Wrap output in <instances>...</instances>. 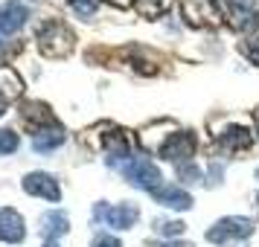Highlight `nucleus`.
Returning a JSON list of instances; mask_svg holds the SVG:
<instances>
[{"instance_id": "nucleus-17", "label": "nucleus", "mask_w": 259, "mask_h": 247, "mask_svg": "<svg viewBox=\"0 0 259 247\" xmlns=\"http://www.w3.org/2000/svg\"><path fill=\"white\" fill-rule=\"evenodd\" d=\"M178 177H181V180H187V183H198L201 172H198V166H195V163H181V166H178Z\"/></svg>"}, {"instance_id": "nucleus-1", "label": "nucleus", "mask_w": 259, "mask_h": 247, "mask_svg": "<svg viewBox=\"0 0 259 247\" xmlns=\"http://www.w3.org/2000/svg\"><path fill=\"white\" fill-rule=\"evenodd\" d=\"M119 172H122V177L128 180L131 186H140V189H149V192H154V189L163 183V175H160V169L149 160V157H143V154H131L125 163L117 166Z\"/></svg>"}, {"instance_id": "nucleus-12", "label": "nucleus", "mask_w": 259, "mask_h": 247, "mask_svg": "<svg viewBox=\"0 0 259 247\" xmlns=\"http://www.w3.org/2000/svg\"><path fill=\"white\" fill-rule=\"evenodd\" d=\"M64 128H59V125H53V128H38L35 140H32V149L35 152H53V149H59L61 142H64Z\"/></svg>"}, {"instance_id": "nucleus-5", "label": "nucleus", "mask_w": 259, "mask_h": 247, "mask_svg": "<svg viewBox=\"0 0 259 247\" xmlns=\"http://www.w3.org/2000/svg\"><path fill=\"white\" fill-rule=\"evenodd\" d=\"M157 154L163 160H172V163H189V157L195 154V137L189 131H175L160 142Z\"/></svg>"}, {"instance_id": "nucleus-3", "label": "nucleus", "mask_w": 259, "mask_h": 247, "mask_svg": "<svg viewBox=\"0 0 259 247\" xmlns=\"http://www.w3.org/2000/svg\"><path fill=\"white\" fill-rule=\"evenodd\" d=\"M250 233H253V221L250 218H245V215H227V218H219L212 224L204 238L210 244H227L233 238H247Z\"/></svg>"}, {"instance_id": "nucleus-24", "label": "nucleus", "mask_w": 259, "mask_h": 247, "mask_svg": "<svg viewBox=\"0 0 259 247\" xmlns=\"http://www.w3.org/2000/svg\"><path fill=\"white\" fill-rule=\"evenodd\" d=\"M256 204H259V195H256Z\"/></svg>"}, {"instance_id": "nucleus-15", "label": "nucleus", "mask_w": 259, "mask_h": 247, "mask_svg": "<svg viewBox=\"0 0 259 247\" xmlns=\"http://www.w3.org/2000/svg\"><path fill=\"white\" fill-rule=\"evenodd\" d=\"M70 3V9L76 15H82V18H91V15L99 9V0H67Z\"/></svg>"}, {"instance_id": "nucleus-23", "label": "nucleus", "mask_w": 259, "mask_h": 247, "mask_svg": "<svg viewBox=\"0 0 259 247\" xmlns=\"http://www.w3.org/2000/svg\"><path fill=\"white\" fill-rule=\"evenodd\" d=\"M256 180H259V169H256Z\"/></svg>"}, {"instance_id": "nucleus-7", "label": "nucleus", "mask_w": 259, "mask_h": 247, "mask_svg": "<svg viewBox=\"0 0 259 247\" xmlns=\"http://www.w3.org/2000/svg\"><path fill=\"white\" fill-rule=\"evenodd\" d=\"M230 18H233L236 29H256L259 26V12H256V0H224Z\"/></svg>"}, {"instance_id": "nucleus-19", "label": "nucleus", "mask_w": 259, "mask_h": 247, "mask_svg": "<svg viewBox=\"0 0 259 247\" xmlns=\"http://www.w3.org/2000/svg\"><path fill=\"white\" fill-rule=\"evenodd\" d=\"M247 56H250V59H253V61L259 64V41H256V44H250V47H247Z\"/></svg>"}, {"instance_id": "nucleus-20", "label": "nucleus", "mask_w": 259, "mask_h": 247, "mask_svg": "<svg viewBox=\"0 0 259 247\" xmlns=\"http://www.w3.org/2000/svg\"><path fill=\"white\" fill-rule=\"evenodd\" d=\"M163 247H192V244H187V241H166Z\"/></svg>"}, {"instance_id": "nucleus-16", "label": "nucleus", "mask_w": 259, "mask_h": 247, "mask_svg": "<svg viewBox=\"0 0 259 247\" xmlns=\"http://www.w3.org/2000/svg\"><path fill=\"white\" fill-rule=\"evenodd\" d=\"M154 233H157V235H181V233H184V224L157 218V221H154Z\"/></svg>"}, {"instance_id": "nucleus-14", "label": "nucleus", "mask_w": 259, "mask_h": 247, "mask_svg": "<svg viewBox=\"0 0 259 247\" xmlns=\"http://www.w3.org/2000/svg\"><path fill=\"white\" fill-rule=\"evenodd\" d=\"M18 145H21V137L9 128H0V154H12L18 152Z\"/></svg>"}, {"instance_id": "nucleus-11", "label": "nucleus", "mask_w": 259, "mask_h": 247, "mask_svg": "<svg viewBox=\"0 0 259 247\" xmlns=\"http://www.w3.org/2000/svg\"><path fill=\"white\" fill-rule=\"evenodd\" d=\"M70 230V218L64 215L61 210H53V212H44L41 215V233H44V238H59V235H64Z\"/></svg>"}, {"instance_id": "nucleus-21", "label": "nucleus", "mask_w": 259, "mask_h": 247, "mask_svg": "<svg viewBox=\"0 0 259 247\" xmlns=\"http://www.w3.org/2000/svg\"><path fill=\"white\" fill-rule=\"evenodd\" d=\"M3 111H6V99L0 96V117H3Z\"/></svg>"}, {"instance_id": "nucleus-4", "label": "nucleus", "mask_w": 259, "mask_h": 247, "mask_svg": "<svg viewBox=\"0 0 259 247\" xmlns=\"http://www.w3.org/2000/svg\"><path fill=\"white\" fill-rule=\"evenodd\" d=\"M140 218V210L134 204H117V207H108V204H96L94 207V221H102L114 230H131Z\"/></svg>"}, {"instance_id": "nucleus-2", "label": "nucleus", "mask_w": 259, "mask_h": 247, "mask_svg": "<svg viewBox=\"0 0 259 247\" xmlns=\"http://www.w3.org/2000/svg\"><path fill=\"white\" fill-rule=\"evenodd\" d=\"M38 47L44 56L50 59H61L73 50V32L59 21H47V24L38 29Z\"/></svg>"}, {"instance_id": "nucleus-18", "label": "nucleus", "mask_w": 259, "mask_h": 247, "mask_svg": "<svg viewBox=\"0 0 259 247\" xmlns=\"http://www.w3.org/2000/svg\"><path fill=\"white\" fill-rule=\"evenodd\" d=\"M91 247H122V244H119V238L102 233V235H96V238H94V244H91Z\"/></svg>"}, {"instance_id": "nucleus-10", "label": "nucleus", "mask_w": 259, "mask_h": 247, "mask_svg": "<svg viewBox=\"0 0 259 247\" xmlns=\"http://www.w3.org/2000/svg\"><path fill=\"white\" fill-rule=\"evenodd\" d=\"M152 195H154V201H157V204H163V207H169V210H189V207H192V195H189L187 189L172 186V183L157 186Z\"/></svg>"}, {"instance_id": "nucleus-8", "label": "nucleus", "mask_w": 259, "mask_h": 247, "mask_svg": "<svg viewBox=\"0 0 259 247\" xmlns=\"http://www.w3.org/2000/svg\"><path fill=\"white\" fill-rule=\"evenodd\" d=\"M26 18H29V9H26L24 3H18V0L3 3V6H0V35L18 32V29L26 24Z\"/></svg>"}, {"instance_id": "nucleus-13", "label": "nucleus", "mask_w": 259, "mask_h": 247, "mask_svg": "<svg viewBox=\"0 0 259 247\" xmlns=\"http://www.w3.org/2000/svg\"><path fill=\"white\" fill-rule=\"evenodd\" d=\"M219 142H222L224 149H230V152H239V149H247V145L253 142V134L247 128L233 125V128H224L222 134H219Z\"/></svg>"}, {"instance_id": "nucleus-9", "label": "nucleus", "mask_w": 259, "mask_h": 247, "mask_svg": "<svg viewBox=\"0 0 259 247\" xmlns=\"http://www.w3.org/2000/svg\"><path fill=\"white\" fill-rule=\"evenodd\" d=\"M24 218L18 215L15 210H0V241H9V244H18V241H24Z\"/></svg>"}, {"instance_id": "nucleus-22", "label": "nucleus", "mask_w": 259, "mask_h": 247, "mask_svg": "<svg viewBox=\"0 0 259 247\" xmlns=\"http://www.w3.org/2000/svg\"><path fill=\"white\" fill-rule=\"evenodd\" d=\"M44 247H59V244H56V241H50V244H44Z\"/></svg>"}, {"instance_id": "nucleus-6", "label": "nucleus", "mask_w": 259, "mask_h": 247, "mask_svg": "<svg viewBox=\"0 0 259 247\" xmlns=\"http://www.w3.org/2000/svg\"><path fill=\"white\" fill-rule=\"evenodd\" d=\"M24 189L35 198H47V201H59L61 198V189H59V180L47 172H29L24 177Z\"/></svg>"}]
</instances>
